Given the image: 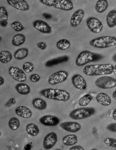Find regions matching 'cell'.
I'll return each mask as SVG.
<instances>
[{
    "label": "cell",
    "instance_id": "cell-1",
    "mask_svg": "<svg viewBox=\"0 0 116 150\" xmlns=\"http://www.w3.org/2000/svg\"><path fill=\"white\" fill-rule=\"evenodd\" d=\"M114 67L111 64H91L85 66L83 72L88 76L111 75L114 72Z\"/></svg>",
    "mask_w": 116,
    "mask_h": 150
},
{
    "label": "cell",
    "instance_id": "cell-2",
    "mask_svg": "<svg viewBox=\"0 0 116 150\" xmlns=\"http://www.w3.org/2000/svg\"><path fill=\"white\" fill-rule=\"evenodd\" d=\"M40 94L48 99L66 102L71 98V95L66 91L61 89L48 88L43 89Z\"/></svg>",
    "mask_w": 116,
    "mask_h": 150
},
{
    "label": "cell",
    "instance_id": "cell-3",
    "mask_svg": "<svg viewBox=\"0 0 116 150\" xmlns=\"http://www.w3.org/2000/svg\"><path fill=\"white\" fill-rule=\"evenodd\" d=\"M101 54L95 53L89 51H82L78 55L75 60V64L81 67L91 62L99 61L103 58Z\"/></svg>",
    "mask_w": 116,
    "mask_h": 150
},
{
    "label": "cell",
    "instance_id": "cell-4",
    "mask_svg": "<svg viewBox=\"0 0 116 150\" xmlns=\"http://www.w3.org/2000/svg\"><path fill=\"white\" fill-rule=\"evenodd\" d=\"M89 44L94 48H107L116 45V37L112 36H103L95 38L90 40Z\"/></svg>",
    "mask_w": 116,
    "mask_h": 150
},
{
    "label": "cell",
    "instance_id": "cell-5",
    "mask_svg": "<svg viewBox=\"0 0 116 150\" xmlns=\"http://www.w3.org/2000/svg\"><path fill=\"white\" fill-rule=\"evenodd\" d=\"M95 113V110L94 108H81L72 111L70 113L69 117L74 120H81L91 117Z\"/></svg>",
    "mask_w": 116,
    "mask_h": 150
},
{
    "label": "cell",
    "instance_id": "cell-6",
    "mask_svg": "<svg viewBox=\"0 0 116 150\" xmlns=\"http://www.w3.org/2000/svg\"><path fill=\"white\" fill-rule=\"evenodd\" d=\"M95 84L101 89H111L116 86V79L110 76H102L95 81Z\"/></svg>",
    "mask_w": 116,
    "mask_h": 150
},
{
    "label": "cell",
    "instance_id": "cell-7",
    "mask_svg": "<svg viewBox=\"0 0 116 150\" xmlns=\"http://www.w3.org/2000/svg\"><path fill=\"white\" fill-rule=\"evenodd\" d=\"M86 25L93 33H101L103 30V25L101 21L96 17H90L86 20Z\"/></svg>",
    "mask_w": 116,
    "mask_h": 150
},
{
    "label": "cell",
    "instance_id": "cell-8",
    "mask_svg": "<svg viewBox=\"0 0 116 150\" xmlns=\"http://www.w3.org/2000/svg\"><path fill=\"white\" fill-rule=\"evenodd\" d=\"M68 76V73L66 71H60L53 73L48 78V82L49 84L54 85L64 82Z\"/></svg>",
    "mask_w": 116,
    "mask_h": 150
},
{
    "label": "cell",
    "instance_id": "cell-9",
    "mask_svg": "<svg viewBox=\"0 0 116 150\" xmlns=\"http://www.w3.org/2000/svg\"><path fill=\"white\" fill-rule=\"evenodd\" d=\"M9 73L10 76L17 82H23L26 81L25 71L18 67L11 66L9 69Z\"/></svg>",
    "mask_w": 116,
    "mask_h": 150
},
{
    "label": "cell",
    "instance_id": "cell-10",
    "mask_svg": "<svg viewBox=\"0 0 116 150\" xmlns=\"http://www.w3.org/2000/svg\"><path fill=\"white\" fill-rule=\"evenodd\" d=\"M58 140L57 135L55 132L48 134L43 139V147L44 149H51L55 145Z\"/></svg>",
    "mask_w": 116,
    "mask_h": 150
},
{
    "label": "cell",
    "instance_id": "cell-11",
    "mask_svg": "<svg viewBox=\"0 0 116 150\" xmlns=\"http://www.w3.org/2000/svg\"><path fill=\"white\" fill-rule=\"evenodd\" d=\"M33 26L35 29L41 33L50 34L52 32V28L48 23L41 20H37L34 21Z\"/></svg>",
    "mask_w": 116,
    "mask_h": 150
},
{
    "label": "cell",
    "instance_id": "cell-12",
    "mask_svg": "<svg viewBox=\"0 0 116 150\" xmlns=\"http://www.w3.org/2000/svg\"><path fill=\"white\" fill-rule=\"evenodd\" d=\"M71 81L75 88L78 90H85L87 88V83L85 80L79 74L74 75L71 78Z\"/></svg>",
    "mask_w": 116,
    "mask_h": 150
},
{
    "label": "cell",
    "instance_id": "cell-13",
    "mask_svg": "<svg viewBox=\"0 0 116 150\" xmlns=\"http://www.w3.org/2000/svg\"><path fill=\"white\" fill-rule=\"evenodd\" d=\"M40 122L42 124L45 126L54 127L59 124L60 120L56 116L46 115L40 119Z\"/></svg>",
    "mask_w": 116,
    "mask_h": 150
},
{
    "label": "cell",
    "instance_id": "cell-14",
    "mask_svg": "<svg viewBox=\"0 0 116 150\" xmlns=\"http://www.w3.org/2000/svg\"><path fill=\"white\" fill-rule=\"evenodd\" d=\"M60 127L67 132L75 133L80 130L81 128L80 124L75 122H66L60 124Z\"/></svg>",
    "mask_w": 116,
    "mask_h": 150
},
{
    "label": "cell",
    "instance_id": "cell-15",
    "mask_svg": "<svg viewBox=\"0 0 116 150\" xmlns=\"http://www.w3.org/2000/svg\"><path fill=\"white\" fill-rule=\"evenodd\" d=\"M53 7L61 10L70 11L73 9L74 5L69 0H55Z\"/></svg>",
    "mask_w": 116,
    "mask_h": 150
},
{
    "label": "cell",
    "instance_id": "cell-16",
    "mask_svg": "<svg viewBox=\"0 0 116 150\" xmlns=\"http://www.w3.org/2000/svg\"><path fill=\"white\" fill-rule=\"evenodd\" d=\"M84 11L82 9L77 10L73 14L70 20V23L73 27L78 26L83 21L85 17Z\"/></svg>",
    "mask_w": 116,
    "mask_h": 150
},
{
    "label": "cell",
    "instance_id": "cell-17",
    "mask_svg": "<svg viewBox=\"0 0 116 150\" xmlns=\"http://www.w3.org/2000/svg\"><path fill=\"white\" fill-rule=\"evenodd\" d=\"M7 2L10 6L17 10L27 11L29 9V4L25 0H7Z\"/></svg>",
    "mask_w": 116,
    "mask_h": 150
},
{
    "label": "cell",
    "instance_id": "cell-18",
    "mask_svg": "<svg viewBox=\"0 0 116 150\" xmlns=\"http://www.w3.org/2000/svg\"><path fill=\"white\" fill-rule=\"evenodd\" d=\"M16 114L19 117L24 118H29L32 117V112L29 108L25 106L17 107L15 109Z\"/></svg>",
    "mask_w": 116,
    "mask_h": 150
},
{
    "label": "cell",
    "instance_id": "cell-19",
    "mask_svg": "<svg viewBox=\"0 0 116 150\" xmlns=\"http://www.w3.org/2000/svg\"><path fill=\"white\" fill-rule=\"evenodd\" d=\"M97 102L102 106H107L112 103V100L110 96L104 93H98L96 97Z\"/></svg>",
    "mask_w": 116,
    "mask_h": 150
},
{
    "label": "cell",
    "instance_id": "cell-20",
    "mask_svg": "<svg viewBox=\"0 0 116 150\" xmlns=\"http://www.w3.org/2000/svg\"><path fill=\"white\" fill-rule=\"evenodd\" d=\"M69 58L67 55H64L60 57L55 58L48 60L46 62L45 66L47 67H52L54 66L68 62Z\"/></svg>",
    "mask_w": 116,
    "mask_h": 150
},
{
    "label": "cell",
    "instance_id": "cell-21",
    "mask_svg": "<svg viewBox=\"0 0 116 150\" xmlns=\"http://www.w3.org/2000/svg\"><path fill=\"white\" fill-rule=\"evenodd\" d=\"M106 22L109 28H114L116 25V10L113 9L108 13L106 17Z\"/></svg>",
    "mask_w": 116,
    "mask_h": 150
},
{
    "label": "cell",
    "instance_id": "cell-22",
    "mask_svg": "<svg viewBox=\"0 0 116 150\" xmlns=\"http://www.w3.org/2000/svg\"><path fill=\"white\" fill-rule=\"evenodd\" d=\"M32 105L35 109L40 110H45L48 106L46 101L40 98H36L32 100Z\"/></svg>",
    "mask_w": 116,
    "mask_h": 150
},
{
    "label": "cell",
    "instance_id": "cell-23",
    "mask_svg": "<svg viewBox=\"0 0 116 150\" xmlns=\"http://www.w3.org/2000/svg\"><path fill=\"white\" fill-rule=\"evenodd\" d=\"M15 88L17 92L21 95H28L31 92L30 86L25 83H17L16 85Z\"/></svg>",
    "mask_w": 116,
    "mask_h": 150
},
{
    "label": "cell",
    "instance_id": "cell-24",
    "mask_svg": "<svg viewBox=\"0 0 116 150\" xmlns=\"http://www.w3.org/2000/svg\"><path fill=\"white\" fill-rule=\"evenodd\" d=\"M62 142L64 145L67 146H73L77 143V136L75 134H69L64 136L62 139Z\"/></svg>",
    "mask_w": 116,
    "mask_h": 150
},
{
    "label": "cell",
    "instance_id": "cell-25",
    "mask_svg": "<svg viewBox=\"0 0 116 150\" xmlns=\"http://www.w3.org/2000/svg\"><path fill=\"white\" fill-rule=\"evenodd\" d=\"M26 131L28 134L33 137L37 136L40 132V129L38 126L36 124L32 123H31L27 125L26 127Z\"/></svg>",
    "mask_w": 116,
    "mask_h": 150
},
{
    "label": "cell",
    "instance_id": "cell-26",
    "mask_svg": "<svg viewBox=\"0 0 116 150\" xmlns=\"http://www.w3.org/2000/svg\"><path fill=\"white\" fill-rule=\"evenodd\" d=\"M109 4L106 0H99L95 5V10L98 13H104L108 8Z\"/></svg>",
    "mask_w": 116,
    "mask_h": 150
},
{
    "label": "cell",
    "instance_id": "cell-27",
    "mask_svg": "<svg viewBox=\"0 0 116 150\" xmlns=\"http://www.w3.org/2000/svg\"><path fill=\"white\" fill-rule=\"evenodd\" d=\"M29 50L27 48H21L17 50L14 54V57L17 60H23L28 56Z\"/></svg>",
    "mask_w": 116,
    "mask_h": 150
},
{
    "label": "cell",
    "instance_id": "cell-28",
    "mask_svg": "<svg viewBox=\"0 0 116 150\" xmlns=\"http://www.w3.org/2000/svg\"><path fill=\"white\" fill-rule=\"evenodd\" d=\"M26 38L22 34H17L13 36L12 40V44L16 47H19L25 42Z\"/></svg>",
    "mask_w": 116,
    "mask_h": 150
},
{
    "label": "cell",
    "instance_id": "cell-29",
    "mask_svg": "<svg viewBox=\"0 0 116 150\" xmlns=\"http://www.w3.org/2000/svg\"><path fill=\"white\" fill-rule=\"evenodd\" d=\"M13 55L9 51L3 50L0 52V61L4 64H7L12 60Z\"/></svg>",
    "mask_w": 116,
    "mask_h": 150
},
{
    "label": "cell",
    "instance_id": "cell-30",
    "mask_svg": "<svg viewBox=\"0 0 116 150\" xmlns=\"http://www.w3.org/2000/svg\"><path fill=\"white\" fill-rule=\"evenodd\" d=\"M56 47L58 49L64 51L68 49L71 46V43L66 39H62L56 43Z\"/></svg>",
    "mask_w": 116,
    "mask_h": 150
},
{
    "label": "cell",
    "instance_id": "cell-31",
    "mask_svg": "<svg viewBox=\"0 0 116 150\" xmlns=\"http://www.w3.org/2000/svg\"><path fill=\"white\" fill-rule=\"evenodd\" d=\"M93 98L92 96L89 94H86L83 96L79 99V105L82 107L87 106L92 100Z\"/></svg>",
    "mask_w": 116,
    "mask_h": 150
},
{
    "label": "cell",
    "instance_id": "cell-32",
    "mask_svg": "<svg viewBox=\"0 0 116 150\" xmlns=\"http://www.w3.org/2000/svg\"><path fill=\"white\" fill-rule=\"evenodd\" d=\"M20 125L19 120L17 117H13L9 120L8 122V126L13 131L17 130Z\"/></svg>",
    "mask_w": 116,
    "mask_h": 150
},
{
    "label": "cell",
    "instance_id": "cell-33",
    "mask_svg": "<svg viewBox=\"0 0 116 150\" xmlns=\"http://www.w3.org/2000/svg\"><path fill=\"white\" fill-rule=\"evenodd\" d=\"M22 69L25 72L29 73L33 71L34 69V66L31 62H27L23 65Z\"/></svg>",
    "mask_w": 116,
    "mask_h": 150
},
{
    "label": "cell",
    "instance_id": "cell-34",
    "mask_svg": "<svg viewBox=\"0 0 116 150\" xmlns=\"http://www.w3.org/2000/svg\"><path fill=\"white\" fill-rule=\"evenodd\" d=\"M8 18V13L6 8L2 6L0 7V21L6 20Z\"/></svg>",
    "mask_w": 116,
    "mask_h": 150
},
{
    "label": "cell",
    "instance_id": "cell-35",
    "mask_svg": "<svg viewBox=\"0 0 116 150\" xmlns=\"http://www.w3.org/2000/svg\"><path fill=\"white\" fill-rule=\"evenodd\" d=\"M12 28L16 32H21L24 29V27L19 21H15L11 24Z\"/></svg>",
    "mask_w": 116,
    "mask_h": 150
},
{
    "label": "cell",
    "instance_id": "cell-36",
    "mask_svg": "<svg viewBox=\"0 0 116 150\" xmlns=\"http://www.w3.org/2000/svg\"><path fill=\"white\" fill-rule=\"evenodd\" d=\"M105 144L109 146L116 148V139L112 138H107L104 141Z\"/></svg>",
    "mask_w": 116,
    "mask_h": 150
},
{
    "label": "cell",
    "instance_id": "cell-37",
    "mask_svg": "<svg viewBox=\"0 0 116 150\" xmlns=\"http://www.w3.org/2000/svg\"><path fill=\"white\" fill-rule=\"evenodd\" d=\"M31 81L34 83L38 82L40 81L41 77L40 76L37 74H33L30 76L29 77Z\"/></svg>",
    "mask_w": 116,
    "mask_h": 150
},
{
    "label": "cell",
    "instance_id": "cell-38",
    "mask_svg": "<svg viewBox=\"0 0 116 150\" xmlns=\"http://www.w3.org/2000/svg\"><path fill=\"white\" fill-rule=\"evenodd\" d=\"M55 0H40V2L47 6H54Z\"/></svg>",
    "mask_w": 116,
    "mask_h": 150
},
{
    "label": "cell",
    "instance_id": "cell-39",
    "mask_svg": "<svg viewBox=\"0 0 116 150\" xmlns=\"http://www.w3.org/2000/svg\"><path fill=\"white\" fill-rule=\"evenodd\" d=\"M106 128L110 132L116 133V123H113L109 124Z\"/></svg>",
    "mask_w": 116,
    "mask_h": 150
},
{
    "label": "cell",
    "instance_id": "cell-40",
    "mask_svg": "<svg viewBox=\"0 0 116 150\" xmlns=\"http://www.w3.org/2000/svg\"><path fill=\"white\" fill-rule=\"evenodd\" d=\"M16 103V101L14 98H12L9 99V100L5 104V106L6 108H9L12 105H15Z\"/></svg>",
    "mask_w": 116,
    "mask_h": 150
},
{
    "label": "cell",
    "instance_id": "cell-41",
    "mask_svg": "<svg viewBox=\"0 0 116 150\" xmlns=\"http://www.w3.org/2000/svg\"><path fill=\"white\" fill-rule=\"evenodd\" d=\"M37 45L39 48L43 50H45L47 48V45L43 42H40L37 43Z\"/></svg>",
    "mask_w": 116,
    "mask_h": 150
},
{
    "label": "cell",
    "instance_id": "cell-42",
    "mask_svg": "<svg viewBox=\"0 0 116 150\" xmlns=\"http://www.w3.org/2000/svg\"><path fill=\"white\" fill-rule=\"evenodd\" d=\"M70 150H84V148L82 146L79 145L74 146L71 147L69 149Z\"/></svg>",
    "mask_w": 116,
    "mask_h": 150
},
{
    "label": "cell",
    "instance_id": "cell-43",
    "mask_svg": "<svg viewBox=\"0 0 116 150\" xmlns=\"http://www.w3.org/2000/svg\"><path fill=\"white\" fill-rule=\"evenodd\" d=\"M42 16L45 19H51L52 18V14L48 13H44L42 14Z\"/></svg>",
    "mask_w": 116,
    "mask_h": 150
},
{
    "label": "cell",
    "instance_id": "cell-44",
    "mask_svg": "<svg viewBox=\"0 0 116 150\" xmlns=\"http://www.w3.org/2000/svg\"><path fill=\"white\" fill-rule=\"evenodd\" d=\"M0 24H1V26H2L3 28H5L8 25V21H6V20L0 21Z\"/></svg>",
    "mask_w": 116,
    "mask_h": 150
},
{
    "label": "cell",
    "instance_id": "cell-45",
    "mask_svg": "<svg viewBox=\"0 0 116 150\" xmlns=\"http://www.w3.org/2000/svg\"><path fill=\"white\" fill-rule=\"evenodd\" d=\"M112 117H113V120L116 121V108L113 111V115H112Z\"/></svg>",
    "mask_w": 116,
    "mask_h": 150
},
{
    "label": "cell",
    "instance_id": "cell-46",
    "mask_svg": "<svg viewBox=\"0 0 116 150\" xmlns=\"http://www.w3.org/2000/svg\"><path fill=\"white\" fill-rule=\"evenodd\" d=\"M31 146L30 144H28L24 146V149L26 150H30L31 149Z\"/></svg>",
    "mask_w": 116,
    "mask_h": 150
},
{
    "label": "cell",
    "instance_id": "cell-47",
    "mask_svg": "<svg viewBox=\"0 0 116 150\" xmlns=\"http://www.w3.org/2000/svg\"><path fill=\"white\" fill-rule=\"evenodd\" d=\"M5 82V79L2 76H0V86H2Z\"/></svg>",
    "mask_w": 116,
    "mask_h": 150
},
{
    "label": "cell",
    "instance_id": "cell-48",
    "mask_svg": "<svg viewBox=\"0 0 116 150\" xmlns=\"http://www.w3.org/2000/svg\"><path fill=\"white\" fill-rule=\"evenodd\" d=\"M113 97L115 100H116V90L113 93Z\"/></svg>",
    "mask_w": 116,
    "mask_h": 150
},
{
    "label": "cell",
    "instance_id": "cell-49",
    "mask_svg": "<svg viewBox=\"0 0 116 150\" xmlns=\"http://www.w3.org/2000/svg\"><path fill=\"white\" fill-rule=\"evenodd\" d=\"M112 59H113V61L116 63V53L115 54L113 55Z\"/></svg>",
    "mask_w": 116,
    "mask_h": 150
},
{
    "label": "cell",
    "instance_id": "cell-50",
    "mask_svg": "<svg viewBox=\"0 0 116 150\" xmlns=\"http://www.w3.org/2000/svg\"><path fill=\"white\" fill-rule=\"evenodd\" d=\"M115 75H116V65L114 66V72H113Z\"/></svg>",
    "mask_w": 116,
    "mask_h": 150
},
{
    "label": "cell",
    "instance_id": "cell-51",
    "mask_svg": "<svg viewBox=\"0 0 116 150\" xmlns=\"http://www.w3.org/2000/svg\"><path fill=\"white\" fill-rule=\"evenodd\" d=\"M92 150H97V149H92Z\"/></svg>",
    "mask_w": 116,
    "mask_h": 150
}]
</instances>
